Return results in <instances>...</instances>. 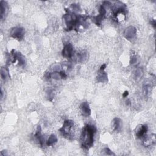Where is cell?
<instances>
[{
	"mask_svg": "<svg viewBox=\"0 0 156 156\" xmlns=\"http://www.w3.org/2000/svg\"><path fill=\"white\" fill-rule=\"evenodd\" d=\"M97 79L98 82H107L108 81L107 74L104 71H100L98 74Z\"/></svg>",
	"mask_w": 156,
	"mask_h": 156,
	"instance_id": "cell-11",
	"label": "cell"
},
{
	"mask_svg": "<svg viewBox=\"0 0 156 156\" xmlns=\"http://www.w3.org/2000/svg\"><path fill=\"white\" fill-rule=\"evenodd\" d=\"M136 61H137V57H136V56H132V58H131V64H134V63L136 62Z\"/></svg>",
	"mask_w": 156,
	"mask_h": 156,
	"instance_id": "cell-19",
	"label": "cell"
},
{
	"mask_svg": "<svg viewBox=\"0 0 156 156\" xmlns=\"http://www.w3.org/2000/svg\"><path fill=\"white\" fill-rule=\"evenodd\" d=\"M113 126L114 130L119 132L121 129L122 127V121L119 118H115L113 120Z\"/></svg>",
	"mask_w": 156,
	"mask_h": 156,
	"instance_id": "cell-12",
	"label": "cell"
},
{
	"mask_svg": "<svg viewBox=\"0 0 156 156\" xmlns=\"http://www.w3.org/2000/svg\"><path fill=\"white\" fill-rule=\"evenodd\" d=\"M96 132V127L93 125L87 124L84 126L81 135L82 146L84 148L87 149L93 146Z\"/></svg>",
	"mask_w": 156,
	"mask_h": 156,
	"instance_id": "cell-1",
	"label": "cell"
},
{
	"mask_svg": "<svg viewBox=\"0 0 156 156\" xmlns=\"http://www.w3.org/2000/svg\"><path fill=\"white\" fill-rule=\"evenodd\" d=\"M150 93H151V87L149 85H146L143 87V94L144 96H148Z\"/></svg>",
	"mask_w": 156,
	"mask_h": 156,
	"instance_id": "cell-16",
	"label": "cell"
},
{
	"mask_svg": "<svg viewBox=\"0 0 156 156\" xmlns=\"http://www.w3.org/2000/svg\"><path fill=\"white\" fill-rule=\"evenodd\" d=\"M106 68V64H103L100 67V71H104Z\"/></svg>",
	"mask_w": 156,
	"mask_h": 156,
	"instance_id": "cell-21",
	"label": "cell"
},
{
	"mask_svg": "<svg viewBox=\"0 0 156 156\" xmlns=\"http://www.w3.org/2000/svg\"><path fill=\"white\" fill-rule=\"evenodd\" d=\"M130 104H131V103H130V101H129V100H128V101H126V104H127V105H129Z\"/></svg>",
	"mask_w": 156,
	"mask_h": 156,
	"instance_id": "cell-23",
	"label": "cell"
},
{
	"mask_svg": "<svg viewBox=\"0 0 156 156\" xmlns=\"http://www.w3.org/2000/svg\"><path fill=\"white\" fill-rule=\"evenodd\" d=\"M143 75V71L141 68H138L135 72V76L137 78H140Z\"/></svg>",
	"mask_w": 156,
	"mask_h": 156,
	"instance_id": "cell-18",
	"label": "cell"
},
{
	"mask_svg": "<svg viewBox=\"0 0 156 156\" xmlns=\"http://www.w3.org/2000/svg\"><path fill=\"white\" fill-rule=\"evenodd\" d=\"M8 76H9V71L7 68L2 67L1 69V77L3 79H6Z\"/></svg>",
	"mask_w": 156,
	"mask_h": 156,
	"instance_id": "cell-14",
	"label": "cell"
},
{
	"mask_svg": "<svg viewBox=\"0 0 156 156\" xmlns=\"http://www.w3.org/2000/svg\"><path fill=\"white\" fill-rule=\"evenodd\" d=\"M57 142V137L54 134H51L49 136V137L48 138V139L47 142V146H51V145H53V144L56 143Z\"/></svg>",
	"mask_w": 156,
	"mask_h": 156,
	"instance_id": "cell-13",
	"label": "cell"
},
{
	"mask_svg": "<svg viewBox=\"0 0 156 156\" xmlns=\"http://www.w3.org/2000/svg\"><path fill=\"white\" fill-rule=\"evenodd\" d=\"M8 10V4L4 1H1L0 2V15H1V19H3L5 15L6 14Z\"/></svg>",
	"mask_w": 156,
	"mask_h": 156,
	"instance_id": "cell-10",
	"label": "cell"
},
{
	"mask_svg": "<svg viewBox=\"0 0 156 156\" xmlns=\"http://www.w3.org/2000/svg\"><path fill=\"white\" fill-rule=\"evenodd\" d=\"M10 35L11 37H13L14 38L21 40L25 36L24 29L19 27H14L10 32Z\"/></svg>",
	"mask_w": 156,
	"mask_h": 156,
	"instance_id": "cell-3",
	"label": "cell"
},
{
	"mask_svg": "<svg viewBox=\"0 0 156 156\" xmlns=\"http://www.w3.org/2000/svg\"><path fill=\"white\" fill-rule=\"evenodd\" d=\"M62 56L65 58H72L74 54V51L71 43H67L64 46V48L62 51Z\"/></svg>",
	"mask_w": 156,
	"mask_h": 156,
	"instance_id": "cell-5",
	"label": "cell"
},
{
	"mask_svg": "<svg viewBox=\"0 0 156 156\" xmlns=\"http://www.w3.org/2000/svg\"><path fill=\"white\" fill-rule=\"evenodd\" d=\"M106 14V9L104 6L103 5H101L99 9V15L94 17V18L93 19V21L98 26L101 25V22L103 20L104 18L105 17Z\"/></svg>",
	"mask_w": 156,
	"mask_h": 156,
	"instance_id": "cell-4",
	"label": "cell"
},
{
	"mask_svg": "<svg viewBox=\"0 0 156 156\" xmlns=\"http://www.w3.org/2000/svg\"><path fill=\"white\" fill-rule=\"evenodd\" d=\"M128 95H129V92H128V91H125L124 92V93H123V96L124 98H126V97H127V96H128Z\"/></svg>",
	"mask_w": 156,
	"mask_h": 156,
	"instance_id": "cell-22",
	"label": "cell"
},
{
	"mask_svg": "<svg viewBox=\"0 0 156 156\" xmlns=\"http://www.w3.org/2000/svg\"><path fill=\"white\" fill-rule=\"evenodd\" d=\"M151 24L154 27V28L155 29V26H156V23H155V20H151Z\"/></svg>",
	"mask_w": 156,
	"mask_h": 156,
	"instance_id": "cell-20",
	"label": "cell"
},
{
	"mask_svg": "<svg viewBox=\"0 0 156 156\" xmlns=\"http://www.w3.org/2000/svg\"><path fill=\"white\" fill-rule=\"evenodd\" d=\"M103 151L105 153V154L106 155H115V154L111 151V149H110L109 148H106L104 149Z\"/></svg>",
	"mask_w": 156,
	"mask_h": 156,
	"instance_id": "cell-17",
	"label": "cell"
},
{
	"mask_svg": "<svg viewBox=\"0 0 156 156\" xmlns=\"http://www.w3.org/2000/svg\"><path fill=\"white\" fill-rule=\"evenodd\" d=\"M148 131V126L147 125H141L140 127L137 128V129L136 130V136L138 138H142L145 135L146 132Z\"/></svg>",
	"mask_w": 156,
	"mask_h": 156,
	"instance_id": "cell-8",
	"label": "cell"
},
{
	"mask_svg": "<svg viewBox=\"0 0 156 156\" xmlns=\"http://www.w3.org/2000/svg\"><path fill=\"white\" fill-rule=\"evenodd\" d=\"M35 137L37 139V140L40 144V145L42 147L43 146V144H44V138L42 134L41 128H40V126H39L37 127V131H36V134H35Z\"/></svg>",
	"mask_w": 156,
	"mask_h": 156,
	"instance_id": "cell-9",
	"label": "cell"
},
{
	"mask_svg": "<svg viewBox=\"0 0 156 156\" xmlns=\"http://www.w3.org/2000/svg\"><path fill=\"white\" fill-rule=\"evenodd\" d=\"M73 126V121L71 120H67L64 121L63 126L59 129V131L63 137L67 138L68 139H70L72 137L71 129Z\"/></svg>",
	"mask_w": 156,
	"mask_h": 156,
	"instance_id": "cell-2",
	"label": "cell"
},
{
	"mask_svg": "<svg viewBox=\"0 0 156 156\" xmlns=\"http://www.w3.org/2000/svg\"><path fill=\"white\" fill-rule=\"evenodd\" d=\"M17 60L19 61V64L20 65H23L25 63V57L23 56L21 53H17Z\"/></svg>",
	"mask_w": 156,
	"mask_h": 156,
	"instance_id": "cell-15",
	"label": "cell"
},
{
	"mask_svg": "<svg viewBox=\"0 0 156 156\" xmlns=\"http://www.w3.org/2000/svg\"><path fill=\"white\" fill-rule=\"evenodd\" d=\"M82 114L84 117H87L91 115V109L87 102H84L80 106Z\"/></svg>",
	"mask_w": 156,
	"mask_h": 156,
	"instance_id": "cell-7",
	"label": "cell"
},
{
	"mask_svg": "<svg viewBox=\"0 0 156 156\" xmlns=\"http://www.w3.org/2000/svg\"><path fill=\"white\" fill-rule=\"evenodd\" d=\"M137 34V30L134 26H129L126 29L124 32L125 38L128 40H132L134 38Z\"/></svg>",
	"mask_w": 156,
	"mask_h": 156,
	"instance_id": "cell-6",
	"label": "cell"
}]
</instances>
